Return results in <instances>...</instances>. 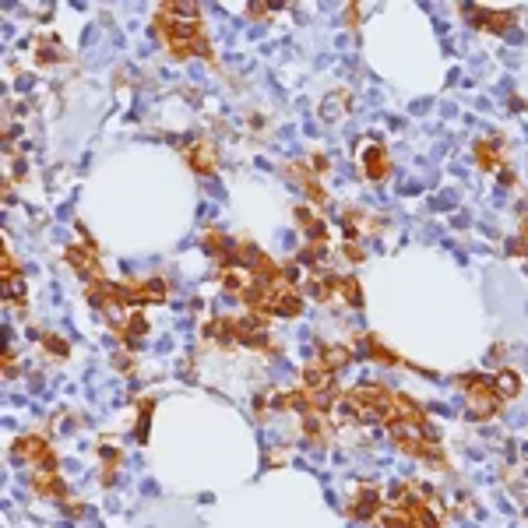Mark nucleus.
Listing matches in <instances>:
<instances>
[{"instance_id":"obj_1","label":"nucleus","mask_w":528,"mask_h":528,"mask_svg":"<svg viewBox=\"0 0 528 528\" xmlns=\"http://www.w3.org/2000/svg\"><path fill=\"white\" fill-rule=\"evenodd\" d=\"M155 25L169 46V53L176 60L191 57V53H205L208 57V39H205V28H201V18H198V7L191 4H162L155 11Z\"/></svg>"},{"instance_id":"obj_2","label":"nucleus","mask_w":528,"mask_h":528,"mask_svg":"<svg viewBox=\"0 0 528 528\" xmlns=\"http://www.w3.org/2000/svg\"><path fill=\"white\" fill-rule=\"evenodd\" d=\"M363 173L370 180H384L391 173V155H388V148L381 141H370L366 145V152H363Z\"/></svg>"},{"instance_id":"obj_3","label":"nucleus","mask_w":528,"mask_h":528,"mask_svg":"<svg viewBox=\"0 0 528 528\" xmlns=\"http://www.w3.org/2000/svg\"><path fill=\"white\" fill-rule=\"evenodd\" d=\"M187 162L198 169V173H215L218 169V152L211 148L208 141H194L187 148Z\"/></svg>"},{"instance_id":"obj_4","label":"nucleus","mask_w":528,"mask_h":528,"mask_svg":"<svg viewBox=\"0 0 528 528\" xmlns=\"http://www.w3.org/2000/svg\"><path fill=\"white\" fill-rule=\"evenodd\" d=\"M511 21H515V14H500V11H479L476 7V28L479 32H493V35H504L507 28H511Z\"/></svg>"},{"instance_id":"obj_5","label":"nucleus","mask_w":528,"mask_h":528,"mask_svg":"<svg viewBox=\"0 0 528 528\" xmlns=\"http://www.w3.org/2000/svg\"><path fill=\"white\" fill-rule=\"evenodd\" d=\"M476 159H479V166H483V169H497V166H504L500 141H490V137L476 141Z\"/></svg>"},{"instance_id":"obj_6","label":"nucleus","mask_w":528,"mask_h":528,"mask_svg":"<svg viewBox=\"0 0 528 528\" xmlns=\"http://www.w3.org/2000/svg\"><path fill=\"white\" fill-rule=\"evenodd\" d=\"M67 261H71L74 268L89 271L92 279L99 275V264H96V247H71V250H67Z\"/></svg>"},{"instance_id":"obj_7","label":"nucleus","mask_w":528,"mask_h":528,"mask_svg":"<svg viewBox=\"0 0 528 528\" xmlns=\"http://www.w3.org/2000/svg\"><path fill=\"white\" fill-rule=\"evenodd\" d=\"M493 391H497V398H515V395L522 391V381H518V373H511V370H500V373H497V381H493Z\"/></svg>"},{"instance_id":"obj_8","label":"nucleus","mask_w":528,"mask_h":528,"mask_svg":"<svg viewBox=\"0 0 528 528\" xmlns=\"http://www.w3.org/2000/svg\"><path fill=\"white\" fill-rule=\"evenodd\" d=\"M345 363H349V352H345V349H338V345H335V349H324V363H320L324 370H338V366H345Z\"/></svg>"}]
</instances>
